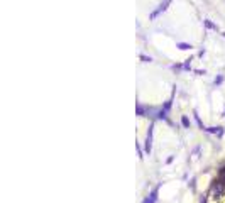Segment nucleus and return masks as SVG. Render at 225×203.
Listing matches in <instances>:
<instances>
[{
  "label": "nucleus",
  "mask_w": 225,
  "mask_h": 203,
  "mask_svg": "<svg viewBox=\"0 0 225 203\" xmlns=\"http://www.w3.org/2000/svg\"><path fill=\"white\" fill-rule=\"evenodd\" d=\"M207 203H225V183L218 181L212 188V191L207 198Z\"/></svg>",
  "instance_id": "nucleus-1"
}]
</instances>
